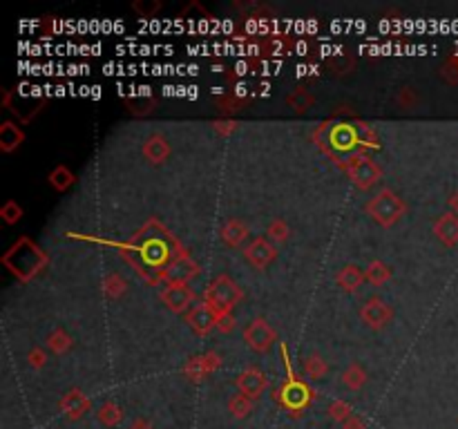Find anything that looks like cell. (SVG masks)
Listing matches in <instances>:
<instances>
[{"mask_svg": "<svg viewBox=\"0 0 458 429\" xmlns=\"http://www.w3.org/2000/svg\"><path fill=\"white\" fill-rule=\"evenodd\" d=\"M244 255L255 268H264L275 260V249H273V244H269L264 237H260L244 251Z\"/></svg>", "mask_w": 458, "mask_h": 429, "instance_id": "8", "label": "cell"}, {"mask_svg": "<svg viewBox=\"0 0 458 429\" xmlns=\"http://www.w3.org/2000/svg\"><path fill=\"white\" fill-rule=\"evenodd\" d=\"M161 300L166 302V306L175 313H182L188 309V304L195 300L192 291L186 284H170L161 291Z\"/></svg>", "mask_w": 458, "mask_h": 429, "instance_id": "6", "label": "cell"}, {"mask_svg": "<svg viewBox=\"0 0 458 429\" xmlns=\"http://www.w3.org/2000/svg\"><path fill=\"white\" fill-rule=\"evenodd\" d=\"M50 347L56 349V351H65V349L69 347V340H67L63 334H56V336L50 338Z\"/></svg>", "mask_w": 458, "mask_h": 429, "instance_id": "25", "label": "cell"}, {"mask_svg": "<svg viewBox=\"0 0 458 429\" xmlns=\"http://www.w3.org/2000/svg\"><path fill=\"white\" fill-rule=\"evenodd\" d=\"M369 213L373 215V219H378L382 226H391L405 213V206L400 197H396L391 190H382L378 197L369 204Z\"/></svg>", "mask_w": 458, "mask_h": 429, "instance_id": "2", "label": "cell"}, {"mask_svg": "<svg viewBox=\"0 0 458 429\" xmlns=\"http://www.w3.org/2000/svg\"><path fill=\"white\" fill-rule=\"evenodd\" d=\"M367 279L373 282V284H382L384 279H389V268L384 264H380V262H373L367 268Z\"/></svg>", "mask_w": 458, "mask_h": 429, "instance_id": "20", "label": "cell"}, {"mask_svg": "<svg viewBox=\"0 0 458 429\" xmlns=\"http://www.w3.org/2000/svg\"><path fill=\"white\" fill-rule=\"evenodd\" d=\"M135 9H137V11H141V14L146 16V14H152V11L159 9V3H152V5H141V3H137V5H135Z\"/></svg>", "mask_w": 458, "mask_h": 429, "instance_id": "26", "label": "cell"}, {"mask_svg": "<svg viewBox=\"0 0 458 429\" xmlns=\"http://www.w3.org/2000/svg\"><path fill=\"white\" fill-rule=\"evenodd\" d=\"M436 235L443 244H447V246H456L458 244V215H443L436 226Z\"/></svg>", "mask_w": 458, "mask_h": 429, "instance_id": "9", "label": "cell"}, {"mask_svg": "<svg viewBox=\"0 0 458 429\" xmlns=\"http://www.w3.org/2000/svg\"><path fill=\"white\" fill-rule=\"evenodd\" d=\"M231 409L235 411V416H244L246 411H250V398L244 396V394H239L231 400Z\"/></svg>", "mask_w": 458, "mask_h": 429, "instance_id": "23", "label": "cell"}, {"mask_svg": "<svg viewBox=\"0 0 458 429\" xmlns=\"http://www.w3.org/2000/svg\"><path fill=\"white\" fill-rule=\"evenodd\" d=\"M360 315H363V320L369 324V326H384L389 320H391V309L387 304H384L382 300H369L365 306H363V311H360Z\"/></svg>", "mask_w": 458, "mask_h": 429, "instance_id": "7", "label": "cell"}, {"mask_svg": "<svg viewBox=\"0 0 458 429\" xmlns=\"http://www.w3.org/2000/svg\"><path fill=\"white\" fill-rule=\"evenodd\" d=\"M307 387H302V385H291V387H286L284 389V398L293 404V407H299V404H304L307 402Z\"/></svg>", "mask_w": 458, "mask_h": 429, "instance_id": "19", "label": "cell"}, {"mask_svg": "<svg viewBox=\"0 0 458 429\" xmlns=\"http://www.w3.org/2000/svg\"><path fill=\"white\" fill-rule=\"evenodd\" d=\"M22 141V132L16 130L11 124H5L3 130H0V145H3V150H14L16 145H20Z\"/></svg>", "mask_w": 458, "mask_h": 429, "instance_id": "15", "label": "cell"}, {"mask_svg": "<svg viewBox=\"0 0 458 429\" xmlns=\"http://www.w3.org/2000/svg\"><path fill=\"white\" fill-rule=\"evenodd\" d=\"M304 369H307L309 378L318 380V378H322L324 374H327V364L322 362L320 355H311V358L307 360V364H304Z\"/></svg>", "mask_w": 458, "mask_h": 429, "instance_id": "21", "label": "cell"}, {"mask_svg": "<svg viewBox=\"0 0 458 429\" xmlns=\"http://www.w3.org/2000/svg\"><path fill=\"white\" fill-rule=\"evenodd\" d=\"M186 320L188 324L197 331V334H208L210 329L217 326V322H220V317H217L215 309L208 304V302H203V304H195L192 309L188 311L186 315Z\"/></svg>", "mask_w": 458, "mask_h": 429, "instance_id": "4", "label": "cell"}, {"mask_svg": "<svg viewBox=\"0 0 458 429\" xmlns=\"http://www.w3.org/2000/svg\"><path fill=\"white\" fill-rule=\"evenodd\" d=\"M20 215H22L20 206H16L14 202H9V204H7V206L3 208V217H5V222H9V224L18 222V219H20Z\"/></svg>", "mask_w": 458, "mask_h": 429, "instance_id": "24", "label": "cell"}, {"mask_svg": "<svg viewBox=\"0 0 458 429\" xmlns=\"http://www.w3.org/2000/svg\"><path fill=\"white\" fill-rule=\"evenodd\" d=\"M132 429H150V427H148L146 423H141V421H139V423H137L135 427H132Z\"/></svg>", "mask_w": 458, "mask_h": 429, "instance_id": "28", "label": "cell"}, {"mask_svg": "<svg viewBox=\"0 0 458 429\" xmlns=\"http://www.w3.org/2000/svg\"><path fill=\"white\" fill-rule=\"evenodd\" d=\"M351 177H353V181L358 183L360 188H367V186H371L373 181H376L378 168L373 166L369 159H356V164L351 168Z\"/></svg>", "mask_w": 458, "mask_h": 429, "instance_id": "11", "label": "cell"}, {"mask_svg": "<svg viewBox=\"0 0 458 429\" xmlns=\"http://www.w3.org/2000/svg\"><path fill=\"white\" fill-rule=\"evenodd\" d=\"M365 279H367V275L363 271H358L356 266H344L340 275H337V284H340L344 291H356Z\"/></svg>", "mask_w": 458, "mask_h": 429, "instance_id": "14", "label": "cell"}, {"mask_svg": "<svg viewBox=\"0 0 458 429\" xmlns=\"http://www.w3.org/2000/svg\"><path fill=\"white\" fill-rule=\"evenodd\" d=\"M450 206H452V211L458 215V192H454L452 194V199H450Z\"/></svg>", "mask_w": 458, "mask_h": 429, "instance_id": "27", "label": "cell"}, {"mask_svg": "<svg viewBox=\"0 0 458 429\" xmlns=\"http://www.w3.org/2000/svg\"><path fill=\"white\" fill-rule=\"evenodd\" d=\"M143 154L148 157V161L152 164H161L163 159L170 154V148H168V141L161 137H150L143 145Z\"/></svg>", "mask_w": 458, "mask_h": 429, "instance_id": "13", "label": "cell"}, {"mask_svg": "<svg viewBox=\"0 0 458 429\" xmlns=\"http://www.w3.org/2000/svg\"><path fill=\"white\" fill-rule=\"evenodd\" d=\"M342 380H344V385L349 387V389H360L365 385V380H367V376H365V369L363 367H358V364H351L349 369L344 371V376H342Z\"/></svg>", "mask_w": 458, "mask_h": 429, "instance_id": "17", "label": "cell"}, {"mask_svg": "<svg viewBox=\"0 0 458 429\" xmlns=\"http://www.w3.org/2000/svg\"><path fill=\"white\" fill-rule=\"evenodd\" d=\"M197 264L195 262H190V260H179L173 268H168V277H170L173 284H186V282L190 277H195L197 275Z\"/></svg>", "mask_w": 458, "mask_h": 429, "instance_id": "12", "label": "cell"}, {"mask_svg": "<svg viewBox=\"0 0 458 429\" xmlns=\"http://www.w3.org/2000/svg\"><path fill=\"white\" fill-rule=\"evenodd\" d=\"M244 340H246V345L250 349H255V351H267L271 345H273V340H275V334H273V329L264 322V320H255V322H250L244 331Z\"/></svg>", "mask_w": 458, "mask_h": 429, "instance_id": "5", "label": "cell"}, {"mask_svg": "<svg viewBox=\"0 0 458 429\" xmlns=\"http://www.w3.org/2000/svg\"><path fill=\"white\" fill-rule=\"evenodd\" d=\"M237 385H239V389H242L244 396L255 398V396L262 394L264 389H267V380H264V376H262L260 371L250 369V371H244L242 376H239Z\"/></svg>", "mask_w": 458, "mask_h": 429, "instance_id": "10", "label": "cell"}, {"mask_svg": "<svg viewBox=\"0 0 458 429\" xmlns=\"http://www.w3.org/2000/svg\"><path fill=\"white\" fill-rule=\"evenodd\" d=\"M222 235H224V239H226L228 246H239V242L246 237V228L233 219V222H228V224L224 226Z\"/></svg>", "mask_w": 458, "mask_h": 429, "instance_id": "16", "label": "cell"}, {"mask_svg": "<svg viewBox=\"0 0 458 429\" xmlns=\"http://www.w3.org/2000/svg\"><path fill=\"white\" fill-rule=\"evenodd\" d=\"M50 183L58 190H67L72 183H74V175H72L67 168H56L50 175Z\"/></svg>", "mask_w": 458, "mask_h": 429, "instance_id": "18", "label": "cell"}, {"mask_svg": "<svg viewBox=\"0 0 458 429\" xmlns=\"http://www.w3.org/2000/svg\"><path fill=\"white\" fill-rule=\"evenodd\" d=\"M288 103H291L297 112H304V110H309L313 105V99H311V94H307L304 90H297L295 94L288 96Z\"/></svg>", "mask_w": 458, "mask_h": 429, "instance_id": "22", "label": "cell"}, {"mask_svg": "<svg viewBox=\"0 0 458 429\" xmlns=\"http://www.w3.org/2000/svg\"><path fill=\"white\" fill-rule=\"evenodd\" d=\"M16 255H20V264L14 268V273L16 275H20L22 279H27L29 275H34L36 271H39V268L43 266V262H45V257L41 255V251L34 246V244L29 242V246H27V251H22V242L20 244H16L14 249Z\"/></svg>", "mask_w": 458, "mask_h": 429, "instance_id": "3", "label": "cell"}, {"mask_svg": "<svg viewBox=\"0 0 458 429\" xmlns=\"http://www.w3.org/2000/svg\"><path fill=\"white\" fill-rule=\"evenodd\" d=\"M206 298H208V304L215 309L217 317H224L237 304V300L242 298V293H239V289H237V284L233 279H228V277L222 275L210 284Z\"/></svg>", "mask_w": 458, "mask_h": 429, "instance_id": "1", "label": "cell"}]
</instances>
